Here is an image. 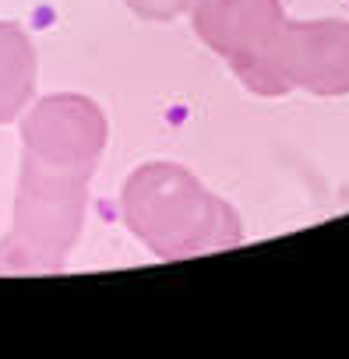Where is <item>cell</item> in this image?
Segmentation results:
<instances>
[{
  "label": "cell",
  "mask_w": 349,
  "mask_h": 359,
  "mask_svg": "<svg viewBox=\"0 0 349 359\" xmlns=\"http://www.w3.org/2000/svg\"><path fill=\"white\" fill-rule=\"evenodd\" d=\"M293 88L321 99L349 92V22L286 18L268 53V92L275 99Z\"/></svg>",
  "instance_id": "4"
},
{
  "label": "cell",
  "mask_w": 349,
  "mask_h": 359,
  "mask_svg": "<svg viewBox=\"0 0 349 359\" xmlns=\"http://www.w3.org/2000/svg\"><path fill=\"white\" fill-rule=\"evenodd\" d=\"M187 15L198 39L219 53L251 92L272 99L268 53L286 25L279 0H195Z\"/></svg>",
  "instance_id": "3"
},
{
  "label": "cell",
  "mask_w": 349,
  "mask_h": 359,
  "mask_svg": "<svg viewBox=\"0 0 349 359\" xmlns=\"http://www.w3.org/2000/svg\"><path fill=\"white\" fill-rule=\"evenodd\" d=\"M191 4L195 0H127V8L148 22H173L177 15H187Z\"/></svg>",
  "instance_id": "7"
},
{
  "label": "cell",
  "mask_w": 349,
  "mask_h": 359,
  "mask_svg": "<svg viewBox=\"0 0 349 359\" xmlns=\"http://www.w3.org/2000/svg\"><path fill=\"white\" fill-rule=\"evenodd\" d=\"M106 137H110L106 113L88 95H74V92L39 99L22 120V155L53 165L96 172Z\"/></svg>",
  "instance_id": "5"
},
{
  "label": "cell",
  "mask_w": 349,
  "mask_h": 359,
  "mask_svg": "<svg viewBox=\"0 0 349 359\" xmlns=\"http://www.w3.org/2000/svg\"><path fill=\"white\" fill-rule=\"evenodd\" d=\"M127 229L162 261L198 257L244 243V226L223 198L177 162H145L124 184Z\"/></svg>",
  "instance_id": "1"
},
{
  "label": "cell",
  "mask_w": 349,
  "mask_h": 359,
  "mask_svg": "<svg viewBox=\"0 0 349 359\" xmlns=\"http://www.w3.org/2000/svg\"><path fill=\"white\" fill-rule=\"evenodd\" d=\"M92 169L22 155L15 222L0 243V271H57L85 226Z\"/></svg>",
  "instance_id": "2"
},
{
  "label": "cell",
  "mask_w": 349,
  "mask_h": 359,
  "mask_svg": "<svg viewBox=\"0 0 349 359\" xmlns=\"http://www.w3.org/2000/svg\"><path fill=\"white\" fill-rule=\"evenodd\" d=\"M36 95V46L15 22H0V123L18 120Z\"/></svg>",
  "instance_id": "6"
}]
</instances>
